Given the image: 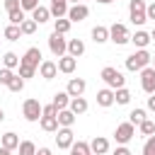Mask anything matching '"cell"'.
Wrapping results in <instances>:
<instances>
[{
    "instance_id": "f35d334b",
    "label": "cell",
    "mask_w": 155,
    "mask_h": 155,
    "mask_svg": "<svg viewBox=\"0 0 155 155\" xmlns=\"http://www.w3.org/2000/svg\"><path fill=\"white\" fill-rule=\"evenodd\" d=\"M34 73H36V68H31V65H24V63H19V78H34Z\"/></svg>"
},
{
    "instance_id": "d6986e66",
    "label": "cell",
    "mask_w": 155,
    "mask_h": 155,
    "mask_svg": "<svg viewBox=\"0 0 155 155\" xmlns=\"http://www.w3.org/2000/svg\"><path fill=\"white\" fill-rule=\"evenodd\" d=\"M82 53H85V41H82V39H70V41H68V56L80 58Z\"/></svg>"
},
{
    "instance_id": "7a4b0ae2",
    "label": "cell",
    "mask_w": 155,
    "mask_h": 155,
    "mask_svg": "<svg viewBox=\"0 0 155 155\" xmlns=\"http://www.w3.org/2000/svg\"><path fill=\"white\" fill-rule=\"evenodd\" d=\"M102 80L107 82V87H111V90H119V87H124L126 85V78H124V73L121 70H116V68H111V65H107V68H102Z\"/></svg>"
},
{
    "instance_id": "db71d44e",
    "label": "cell",
    "mask_w": 155,
    "mask_h": 155,
    "mask_svg": "<svg viewBox=\"0 0 155 155\" xmlns=\"http://www.w3.org/2000/svg\"><path fill=\"white\" fill-rule=\"evenodd\" d=\"M70 2H73V5H75V2H80V0H70Z\"/></svg>"
},
{
    "instance_id": "1f68e13d",
    "label": "cell",
    "mask_w": 155,
    "mask_h": 155,
    "mask_svg": "<svg viewBox=\"0 0 155 155\" xmlns=\"http://www.w3.org/2000/svg\"><path fill=\"white\" fill-rule=\"evenodd\" d=\"M17 150H19V155H36V145L31 140H19Z\"/></svg>"
},
{
    "instance_id": "c3c4849f",
    "label": "cell",
    "mask_w": 155,
    "mask_h": 155,
    "mask_svg": "<svg viewBox=\"0 0 155 155\" xmlns=\"http://www.w3.org/2000/svg\"><path fill=\"white\" fill-rule=\"evenodd\" d=\"M0 155H12V150H7V148H2V145H0Z\"/></svg>"
},
{
    "instance_id": "11a10c76",
    "label": "cell",
    "mask_w": 155,
    "mask_h": 155,
    "mask_svg": "<svg viewBox=\"0 0 155 155\" xmlns=\"http://www.w3.org/2000/svg\"><path fill=\"white\" fill-rule=\"evenodd\" d=\"M90 155H94V153H90Z\"/></svg>"
},
{
    "instance_id": "681fc988",
    "label": "cell",
    "mask_w": 155,
    "mask_h": 155,
    "mask_svg": "<svg viewBox=\"0 0 155 155\" xmlns=\"http://www.w3.org/2000/svg\"><path fill=\"white\" fill-rule=\"evenodd\" d=\"M150 41H155V27H153V31H150Z\"/></svg>"
},
{
    "instance_id": "603a6c76",
    "label": "cell",
    "mask_w": 155,
    "mask_h": 155,
    "mask_svg": "<svg viewBox=\"0 0 155 155\" xmlns=\"http://www.w3.org/2000/svg\"><path fill=\"white\" fill-rule=\"evenodd\" d=\"M131 41H133V46H136V48H145V46L150 44V34H148V31H143V29H138V31L131 36Z\"/></svg>"
},
{
    "instance_id": "5b68a950",
    "label": "cell",
    "mask_w": 155,
    "mask_h": 155,
    "mask_svg": "<svg viewBox=\"0 0 155 155\" xmlns=\"http://www.w3.org/2000/svg\"><path fill=\"white\" fill-rule=\"evenodd\" d=\"M22 116H24L27 121H39V119H41V102L34 99V97L24 99V104H22Z\"/></svg>"
},
{
    "instance_id": "ffe728a7",
    "label": "cell",
    "mask_w": 155,
    "mask_h": 155,
    "mask_svg": "<svg viewBox=\"0 0 155 155\" xmlns=\"http://www.w3.org/2000/svg\"><path fill=\"white\" fill-rule=\"evenodd\" d=\"M31 19H34L36 24H44V22H48V19H51V12H48V7H41V5H36V7L31 10Z\"/></svg>"
},
{
    "instance_id": "f907efd6",
    "label": "cell",
    "mask_w": 155,
    "mask_h": 155,
    "mask_svg": "<svg viewBox=\"0 0 155 155\" xmlns=\"http://www.w3.org/2000/svg\"><path fill=\"white\" fill-rule=\"evenodd\" d=\"M97 2H102V5H109V2H114V0H97Z\"/></svg>"
},
{
    "instance_id": "ac0fdd59",
    "label": "cell",
    "mask_w": 155,
    "mask_h": 155,
    "mask_svg": "<svg viewBox=\"0 0 155 155\" xmlns=\"http://www.w3.org/2000/svg\"><path fill=\"white\" fill-rule=\"evenodd\" d=\"M90 150H92L94 155H104V153L109 150V140H107V138H102V136H94V138H92V143H90Z\"/></svg>"
},
{
    "instance_id": "7c38bea8",
    "label": "cell",
    "mask_w": 155,
    "mask_h": 155,
    "mask_svg": "<svg viewBox=\"0 0 155 155\" xmlns=\"http://www.w3.org/2000/svg\"><path fill=\"white\" fill-rule=\"evenodd\" d=\"M36 70H39V75H41L44 80H53V78L58 75V65H56L53 61H41Z\"/></svg>"
},
{
    "instance_id": "d590c367",
    "label": "cell",
    "mask_w": 155,
    "mask_h": 155,
    "mask_svg": "<svg viewBox=\"0 0 155 155\" xmlns=\"http://www.w3.org/2000/svg\"><path fill=\"white\" fill-rule=\"evenodd\" d=\"M7 90H10V92H22V90H24V78L15 75V78L7 82Z\"/></svg>"
},
{
    "instance_id": "ee69618b",
    "label": "cell",
    "mask_w": 155,
    "mask_h": 155,
    "mask_svg": "<svg viewBox=\"0 0 155 155\" xmlns=\"http://www.w3.org/2000/svg\"><path fill=\"white\" fill-rule=\"evenodd\" d=\"M145 17L155 22V2H150V5H145Z\"/></svg>"
},
{
    "instance_id": "836d02e7",
    "label": "cell",
    "mask_w": 155,
    "mask_h": 155,
    "mask_svg": "<svg viewBox=\"0 0 155 155\" xmlns=\"http://www.w3.org/2000/svg\"><path fill=\"white\" fill-rule=\"evenodd\" d=\"M138 128H140V133L148 138V136H153V133H155V121H150V119H143V121L138 124Z\"/></svg>"
},
{
    "instance_id": "9c48e42d",
    "label": "cell",
    "mask_w": 155,
    "mask_h": 155,
    "mask_svg": "<svg viewBox=\"0 0 155 155\" xmlns=\"http://www.w3.org/2000/svg\"><path fill=\"white\" fill-rule=\"evenodd\" d=\"M140 87H143L148 94L155 92V68H153V65H145V68L140 70Z\"/></svg>"
},
{
    "instance_id": "ba28073f",
    "label": "cell",
    "mask_w": 155,
    "mask_h": 155,
    "mask_svg": "<svg viewBox=\"0 0 155 155\" xmlns=\"http://www.w3.org/2000/svg\"><path fill=\"white\" fill-rule=\"evenodd\" d=\"M73 140H75L73 131H70L68 126H58V131H56V145H58L61 150H70Z\"/></svg>"
},
{
    "instance_id": "cb8c5ba5",
    "label": "cell",
    "mask_w": 155,
    "mask_h": 155,
    "mask_svg": "<svg viewBox=\"0 0 155 155\" xmlns=\"http://www.w3.org/2000/svg\"><path fill=\"white\" fill-rule=\"evenodd\" d=\"M51 104H53L58 111H61V109H68V104H70V94H68V92H56Z\"/></svg>"
},
{
    "instance_id": "4dcf8cb0",
    "label": "cell",
    "mask_w": 155,
    "mask_h": 155,
    "mask_svg": "<svg viewBox=\"0 0 155 155\" xmlns=\"http://www.w3.org/2000/svg\"><path fill=\"white\" fill-rule=\"evenodd\" d=\"M114 102H116V104H128V102H131V92H128L126 87L114 90Z\"/></svg>"
},
{
    "instance_id": "bcb514c9",
    "label": "cell",
    "mask_w": 155,
    "mask_h": 155,
    "mask_svg": "<svg viewBox=\"0 0 155 155\" xmlns=\"http://www.w3.org/2000/svg\"><path fill=\"white\" fill-rule=\"evenodd\" d=\"M148 109H150V111H155V94H150V97H148Z\"/></svg>"
},
{
    "instance_id": "30bf717a",
    "label": "cell",
    "mask_w": 155,
    "mask_h": 155,
    "mask_svg": "<svg viewBox=\"0 0 155 155\" xmlns=\"http://www.w3.org/2000/svg\"><path fill=\"white\" fill-rule=\"evenodd\" d=\"M87 15H90V7L87 5H82V2H75L73 7H68V19L70 22H82V19H87Z\"/></svg>"
},
{
    "instance_id": "f6af8a7d",
    "label": "cell",
    "mask_w": 155,
    "mask_h": 155,
    "mask_svg": "<svg viewBox=\"0 0 155 155\" xmlns=\"http://www.w3.org/2000/svg\"><path fill=\"white\" fill-rule=\"evenodd\" d=\"M114 155H131V150H128L126 145H119V148L114 150Z\"/></svg>"
},
{
    "instance_id": "2e32d148",
    "label": "cell",
    "mask_w": 155,
    "mask_h": 155,
    "mask_svg": "<svg viewBox=\"0 0 155 155\" xmlns=\"http://www.w3.org/2000/svg\"><path fill=\"white\" fill-rule=\"evenodd\" d=\"M51 17H65L68 15V0H51V7H48Z\"/></svg>"
},
{
    "instance_id": "7402d4cb",
    "label": "cell",
    "mask_w": 155,
    "mask_h": 155,
    "mask_svg": "<svg viewBox=\"0 0 155 155\" xmlns=\"http://www.w3.org/2000/svg\"><path fill=\"white\" fill-rule=\"evenodd\" d=\"M92 41H94V44H104V41H109V27L97 24V27L92 29Z\"/></svg>"
},
{
    "instance_id": "8d00e7d4",
    "label": "cell",
    "mask_w": 155,
    "mask_h": 155,
    "mask_svg": "<svg viewBox=\"0 0 155 155\" xmlns=\"http://www.w3.org/2000/svg\"><path fill=\"white\" fill-rule=\"evenodd\" d=\"M143 119H148V116H145V109H138V107H136V109H133V111L128 114V121H131L133 126H138V124H140Z\"/></svg>"
},
{
    "instance_id": "f546056e",
    "label": "cell",
    "mask_w": 155,
    "mask_h": 155,
    "mask_svg": "<svg viewBox=\"0 0 155 155\" xmlns=\"http://www.w3.org/2000/svg\"><path fill=\"white\" fill-rule=\"evenodd\" d=\"M2 65H5V68H10V70H12V68H19V56H17V53H12V51H7V53L2 56Z\"/></svg>"
},
{
    "instance_id": "b9f144b4",
    "label": "cell",
    "mask_w": 155,
    "mask_h": 155,
    "mask_svg": "<svg viewBox=\"0 0 155 155\" xmlns=\"http://www.w3.org/2000/svg\"><path fill=\"white\" fill-rule=\"evenodd\" d=\"M56 111H58V109H56L53 104H46V107H41V116H56Z\"/></svg>"
},
{
    "instance_id": "ab89813d",
    "label": "cell",
    "mask_w": 155,
    "mask_h": 155,
    "mask_svg": "<svg viewBox=\"0 0 155 155\" xmlns=\"http://www.w3.org/2000/svg\"><path fill=\"white\" fill-rule=\"evenodd\" d=\"M12 78H15V73H12L10 68H5V65H2V68H0V85H7Z\"/></svg>"
},
{
    "instance_id": "e575fe53",
    "label": "cell",
    "mask_w": 155,
    "mask_h": 155,
    "mask_svg": "<svg viewBox=\"0 0 155 155\" xmlns=\"http://www.w3.org/2000/svg\"><path fill=\"white\" fill-rule=\"evenodd\" d=\"M7 19H10V24H22L27 17H24V10L19 7V10H12V12H7Z\"/></svg>"
},
{
    "instance_id": "7dc6e473",
    "label": "cell",
    "mask_w": 155,
    "mask_h": 155,
    "mask_svg": "<svg viewBox=\"0 0 155 155\" xmlns=\"http://www.w3.org/2000/svg\"><path fill=\"white\" fill-rule=\"evenodd\" d=\"M36 155H51V150H48V148H39V150H36Z\"/></svg>"
},
{
    "instance_id": "5bb4252c",
    "label": "cell",
    "mask_w": 155,
    "mask_h": 155,
    "mask_svg": "<svg viewBox=\"0 0 155 155\" xmlns=\"http://www.w3.org/2000/svg\"><path fill=\"white\" fill-rule=\"evenodd\" d=\"M56 65H58V70H61V73L70 75V73L78 68V58H73V56H68V53H65V56H61V58H58V63H56Z\"/></svg>"
},
{
    "instance_id": "d4e9b609",
    "label": "cell",
    "mask_w": 155,
    "mask_h": 155,
    "mask_svg": "<svg viewBox=\"0 0 155 155\" xmlns=\"http://www.w3.org/2000/svg\"><path fill=\"white\" fill-rule=\"evenodd\" d=\"M39 124H41V128H44L46 133H56V131H58V119H56V116H41Z\"/></svg>"
},
{
    "instance_id": "8fae6325",
    "label": "cell",
    "mask_w": 155,
    "mask_h": 155,
    "mask_svg": "<svg viewBox=\"0 0 155 155\" xmlns=\"http://www.w3.org/2000/svg\"><path fill=\"white\" fill-rule=\"evenodd\" d=\"M19 63H24V65H31V68H39V63H41V51H39L36 46L27 48V53L19 58Z\"/></svg>"
},
{
    "instance_id": "7bdbcfd3",
    "label": "cell",
    "mask_w": 155,
    "mask_h": 155,
    "mask_svg": "<svg viewBox=\"0 0 155 155\" xmlns=\"http://www.w3.org/2000/svg\"><path fill=\"white\" fill-rule=\"evenodd\" d=\"M5 10H7V12L19 10V0H5Z\"/></svg>"
},
{
    "instance_id": "4316f807",
    "label": "cell",
    "mask_w": 155,
    "mask_h": 155,
    "mask_svg": "<svg viewBox=\"0 0 155 155\" xmlns=\"http://www.w3.org/2000/svg\"><path fill=\"white\" fill-rule=\"evenodd\" d=\"M92 150H90V143H85V140H73V145H70V155H90Z\"/></svg>"
},
{
    "instance_id": "f1b7e54d",
    "label": "cell",
    "mask_w": 155,
    "mask_h": 155,
    "mask_svg": "<svg viewBox=\"0 0 155 155\" xmlns=\"http://www.w3.org/2000/svg\"><path fill=\"white\" fill-rule=\"evenodd\" d=\"M2 34H5V39H7V41H19V36H22V31H19V24H7Z\"/></svg>"
},
{
    "instance_id": "83f0119b",
    "label": "cell",
    "mask_w": 155,
    "mask_h": 155,
    "mask_svg": "<svg viewBox=\"0 0 155 155\" xmlns=\"http://www.w3.org/2000/svg\"><path fill=\"white\" fill-rule=\"evenodd\" d=\"M70 19L68 17H58V19H53V31H58V34H68L70 31Z\"/></svg>"
},
{
    "instance_id": "52a82bcc",
    "label": "cell",
    "mask_w": 155,
    "mask_h": 155,
    "mask_svg": "<svg viewBox=\"0 0 155 155\" xmlns=\"http://www.w3.org/2000/svg\"><path fill=\"white\" fill-rule=\"evenodd\" d=\"M133 136H136V126H133L131 121L119 124V126H116V131H114V138H116V143H119V145H126Z\"/></svg>"
},
{
    "instance_id": "816d5d0a",
    "label": "cell",
    "mask_w": 155,
    "mask_h": 155,
    "mask_svg": "<svg viewBox=\"0 0 155 155\" xmlns=\"http://www.w3.org/2000/svg\"><path fill=\"white\" fill-rule=\"evenodd\" d=\"M2 121H5V111L0 109V124H2Z\"/></svg>"
},
{
    "instance_id": "74e56055",
    "label": "cell",
    "mask_w": 155,
    "mask_h": 155,
    "mask_svg": "<svg viewBox=\"0 0 155 155\" xmlns=\"http://www.w3.org/2000/svg\"><path fill=\"white\" fill-rule=\"evenodd\" d=\"M143 155H155V133L145 138V143H143Z\"/></svg>"
},
{
    "instance_id": "3957f363",
    "label": "cell",
    "mask_w": 155,
    "mask_h": 155,
    "mask_svg": "<svg viewBox=\"0 0 155 155\" xmlns=\"http://www.w3.org/2000/svg\"><path fill=\"white\" fill-rule=\"evenodd\" d=\"M109 41H114L116 46H124V44H128V41H131V34H128L126 24H121V22H114V24L109 27Z\"/></svg>"
},
{
    "instance_id": "9a60e30c",
    "label": "cell",
    "mask_w": 155,
    "mask_h": 155,
    "mask_svg": "<svg viewBox=\"0 0 155 155\" xmlns=\"http://www.w3.org/2000/svg\"><path fill=\"white\" fill-rule=\"evenodd\" d=\"M87 107H90V104H87V99H85V97H70V104H68V109H70L75 116L85 114V111H87Z\"/></svg>"
},
{
    "instance_id": "277c9868",
    "label": "cell",
    "mask_w": 155,
    "mask_h": 155,
    "mask_svg": "<svg viewBox=\"0 0 155 155\" xmlns=\"http://www.w3.org/2000/svg\"><path fill=\"white\" fill-rule=\"evenodd\" d=\"M48 48H51V53L53 56H65L68 53V39H65V34H58V31H53L51 36H48Z\"/></svg>"
},
{
    "instance_id": "4fadbf2b",
    "label": "cell",
    "mask_w": 155,
    "mask_h": 155,
    "mask_svg": "<svg viewBox=\"0 0 155 155\" xmlns=\"http://www.w3.org/2000/svg\"><path fill=\"white\" fill-rule=\"evenodd\" d=\"M85 90H87V82H85L82 78H73V80L68 82V87H65V92H68L70 97H82Z\"/></svg>"
},
{
    "instance_id": "6da1fadb",
    "label": "cell",
    "mask_w": 155,
    "mask_h": 155,
    "mask_svg": "<svg viewBox=\"0 0 155 155\" xmlns=\"http://www.w3.org/2000/svg\"><path fill=\"white\" fill-rule=\"evenodd\" d=\"M150 53H148V48H138L136 53H131L128 58H126V70H131V73H140L145 65H150Z\"/></svg>"
},
{
    "instance_id": "f5cc1de1",
    "label": "cell",
    "mask_w": 155,
    "mask_h": 155,
    "mask_svg": "<svg viewBox=\"0 0 155 155\" xmlns=\"http://www.w3.org/2000/svg\"><path fill=\"white\" fill-rule=\"evenodd\" d=\"M150 63H153V68H155V56H153V58H150Z\"/></svg>"
},
{
    "instance_id": "d6a6232c",
    "label": "cell",
    "mask_w": 155,
    "mask_h": 155,
    "mask_svg": "<svg viewBox=\"0 0 155 155\" xmlns=\"http://www.w3.org/2000/svg\"><path fill=\"white\" fill-rule=\"evenodd\" d=\"M36 27H39V24H36L34 19H24V22L19 24V31H22V36H29V34L36 31Z\"/></svg>"
},
{
    "instance_id": "e0dca14e",
    "label": "cell",
    "mask_w": 155,
    "mask_h": 155,
    "mask_svg": "<svg viewBox=\"0 0 155 155\" xmlns=\"http://www.w3.org/2000/svg\"><path fill=\"white\" fill-rule=\"evenodd\" d=\"M97 104H99V107H104V109H107V107H111V104H114V90H111V87L99 90V92H97Z\"/></svg>"
},
{
    "instance_id": "8992f818",
    "label": "cell",
    "mask_w": 155,
    "mask_h": 155,
    "mask_svg": "<svg viewBox=\"0 0 155 155\" xmlns=\"http://www.w3.org/2000/svg\"><path fill=\"white\" fill-rule=\"evenodd\" d=\"M128 15H131V22L133 24H145L148 17H145V0H131L128 2Z\"/></svg>"
},
{
    "instance_id": "484cf974",
    "label": "cell",
    "mask_w": 155,
    "mask_h": 155,
    "mask_svg": "<svg viewBox=\"0 0 155 155\" xmlns=\"http://www.w3.org/2000/svg\"><path fill=\"white\" fill-rule=\"evenodd\" d=\"M0 145H2V148H7V150H17V145H19V138H17V133L7 131V133L2 136V140H0Z\"/></svg>"
},
{
    "instance_id": "44dd1931",
    "label": "cell",
    "mask_w": 155,
    "mask_h": 155,
    "mask_svg": "<svg viewBox=\"0 0 155 155\" xmlns=\"http://www.w3.org/2000/svg\"><path fill=\"white\" fill-rule=\"evenodd\" d=\"M56 119H58V126H73L75 124V114L70 111V109H61V111H56Z\"/></svg>"
},
{
    "instance_id": "60d3db41",
    "label": "cell",
    "mask_w": 155,
    "mask_h": 155,
    "mask_svg": "<svg viewBox=\"0 0 155 155\" xmlns=\"http://www.w3.org/2000/svg\"><path fill=\"white\" fill-rule=\"evenodd\" d=\"M36 5H39V0H19V7H22L24 12H27V10L31 12V10L36 7Z\"/></svg>"
}]
</instances>
